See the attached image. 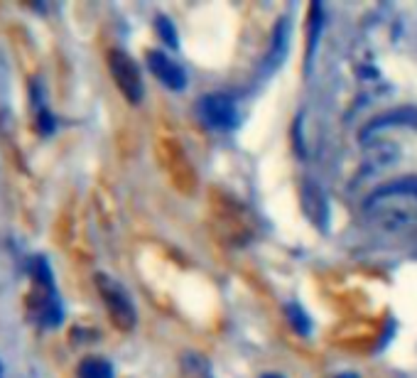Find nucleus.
Masks as SVG:
<instances>
[{
	"mask_svg": "<svg viewBox=\"0 0 417 378\" xmlns=\"http://www.w3.org/2000/svg\"><path fill=\"white\" fill-rule=\"evenodd\" d=\"M368 219L388 231H398L403 226L417 221V177H400L378 187L363 204Z\"/></svg>",
	"mask_w": 417,
	"mask_h": 378,
	"instance_id": "nucleus-1",
	"label": "nucleus"
},
{
	"mask_svg": "<svg viewBox=\"0 0 417 378\" xmlns=\"http://www.w3.org/2000/svg\"><path fill=\"white\" fill-rule=\"evenodd\" d=\"M96 288H98V293H101L103 302H106V310H108V317H111V322L118 329H123V332H128V329L136 327V307H133L128 293L120 288L118 282L113 280V277L103 275V273H98Z\"/></svg>",
	"mask_w": 417,
	"mask_h": 378,
	"instance_id": "nucleus-2",
	"label": "nucleus"
},
{
	"mask_svg": "<svg viewBox=\"0 0 417 378\" xmlns=\"http://www.w3.org/2000/svg\"><path fill=\"white\" fill-rule=\"evenodd\" d=\"M108 69H111L120 94H123L130 103H140L145 89H142L140 69L133 62V56L125 54L123 50H111L108 52Z\"/></svg>",
	"mask_w": 417,
	"mask_h": 378,
	"instance_id": "nucleus-3",
	"label": "nucleus"
},
{
	"mask_svg": "<svg viewBox=\"0 0 417 378\" xmlns=\"http://www.w3.org/2000/svg\"><path fill=\"white\" fill-rule=\"evenodd\" d=\"M199 111H202L204 120H206L211 128L219 130H231L238 125V108L233 103L231 96L226 94H208L199 103Z\"/></svg>",
	"mask_w": 417,
	"mask_h": 378,
	"instance_id": "nucleus-4",
	"label": "nucleus"
},
{
	"mask_svg": "<svg viewBox=\"0 0 417 378\" xmlns=\"http://www.w3.org/2000/svg\"><path fill=\"white\" fill-rule=\"evenodd\" d=\"M147 67H150V72H153L167 89L182 91L186 86L184 69H182L175 59H169L167 54H162V52H158V50L147 52Z\"/></svg>",
	"mask_w": 417,
	"mask_h": 378,
	"instance_id": "nucleus-5",
	"label": "nucleus"
},
{
	"mask_svg": "<svg viewBox=\"0 0 417 378\" xmlns=\"http://www.w3.org/2000/svg\"><path fill=\"white\" fill-rule=\"evenodd\" d=\"M32 307V317L45 327H56L62 322V305L54 295V288H37L30 300Z\"/></svg>",
	"mask_w": 417,
	"mask_h": 378,
	"instance_id": "nucleus-6",
	"label": "nucleus"
},
{
	"mask_svg": "<svg viewBox=\"0 0 417 378\" xmlns=\"http://www.w3.org/2000/svg\"><path fill=\"white\" fill-rule=\"evenodd\" d=\"M290 47V23L282 17L280 23L275 25V32H272V42L265 52V62H263V72L270 74L285 62V54H288Z\"/></svg>",
	"mask_w": 417,
	"mask_h": 378,
	"instance_id": "nucleus-7",
	"label": "nucleus"
},
{
	"mask_svg": "<svg viewBox=\"0 0 417 378\" xmlns=\"http://www.w3.org/2000/svg\"><path fill=\"white\" fill-rule=\"evenodd\" d=\"M417 123V108H395V111H388L383 116L373 118L366 128L361 130V140H371L373 133L383 128H390V125H415Z\"/></svg>",
	"mask_w": 417,
	"mask_h": 378,
	"instance_id": "nucleus-8",
	"label": "nucleus"
},
{
	"mask_svg": "<svg viewBox=\"0 0 417 378\" xmlns=\"http://www.w3.org/2000/svg\"><path fill=\"white\" fill-rule=\"evenodd\" d=\"M76 376L79 378H113V366L106 359H98V356H89L79 364L76 368Z\"/></svg>",
	"mask_w": 417,
	"mask_h": 378,
	"instance_id": "nucleus-9",
	"label": "nucleus"
},
{
	"mask_svg": "<svg viewBox=\"0 0 417 378\" xmlns=\"http://www.w3.org/2000/svg\"><path fill=\"white\" fill-rule=\"evenodd\" d=\"M30 273H32V280L37 288H54V277H52V268L47 263L45 255H34L30 260Z\"/></svg>",
	"mask_w": 417,
	"mask_h": 378,
	"instance_id": "nucleus-10",
	"label": "nucleus"
},
{
	"mask_svg": "<svg viewBox=\"0 0 417 378\" xmlns=\"http://www.w3.org/2000/svg\"><path fill=\"white\" fill-rule=\"evenodd\" d=\"M285 312H288V319L290 324H292L295 329H297L299 334H310L312 324H310V317L305 315V310L299 305H295V302H290L288 307H285Z\"/></svg>",
	"mask_w": 417,
	"mask_h": 378,
	"instance_id": "nucleus-11",
	"label": "nucleus"
},
{
	"mask_svg": "<svg viewBox=\"0 0 417 378\" xmlns=\"http://www.w3.org/2000/svg\"><path fill=\"white\" fill-rule=\"evenodd\" d=\"M34 125H37V130H40L42 136H52L56 128L54 113H50L47 108H40V111H37V118H34Z\"/></svg>",
	"mask_w": 417,
	"mask_h": 378,
	"instance_id": "nucleus-12",
	"label": "nucleus"
},
{
	"mask_svg": "<svg viewBox=\"0 0 417 378\" xmlns=\"http://www.w3.org/2000/svg\"><path fill=\"white\" fill-rule=\"evenodd\" d=\"M158 32L162 34V40L167 42L169 47L177 45V32H175V28H172V23H169L167 17H158Z\"/></svg>",
	"mask_w": 417,
	"mask_h": 378,
	"instance_id": "nucleus-13",
	"label": "nucleus"
},
{
	"mask_svg": "<svg viewBox=\"0 0 417 378\" xmlns=\"http://www.w3.org/2000/svg\"><path fill=\"white\" fill-rule=\"evenodd\" d=\"M263 378H282V376H277V373H268V376H263Z\"/></svg>",
	"mask_w": 417,
	"mask_h": 378,
	"instance_id": "nucleus-14",
	"label": "nucleus"
},
{
	"mask_svg": "<svg viewBox=\"0 0 417 378\" xmlns=\"http://www.w3.org/2000/svg\"><path fill=\"white\" fill-rule=\"evenodd\" d=\"M339 378H356L354 373H344V376H339Z\"/></svg>",
	"mask_w": 417,
	"mask_h": 378,
	"instance_id": "nucleus-15",
	"label": "nucleus"
},
{
	"mask_svg": "<svg viewBox=\"0 0 417 378\" xmlns=\"http://www.w3.org/2000/svg\"><path fill=\"white\" fill-rule=\"evenodd\" d=\"M0 376H3V366H0Z\"/></svg>",
	"mask_w": 417,
	"mask_h": 378,
	"instance_id": "nucleus-16",
	"label": "nucleus"
}]
</instances>
